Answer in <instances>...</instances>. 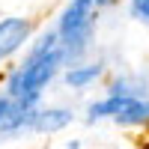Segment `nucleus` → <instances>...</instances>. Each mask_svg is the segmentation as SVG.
I'll return each instance as SVG.
<instances>
[{
  "mask_svg": "<svg viewBox=\"0 0 149 149\" xmlns=\"http://www.w3.org/2000/svg\"><path fill=\"white\" fill-rule=\"evenodd\" d=\"M27 30H30V24L24 18H6V21H0V60L9 57L12 51H18L21 42L27 39Z\"/></svg>",
  "mask_w": 149,
  "mask_h": 149,
  "instance_id": "obj_1",
  "label": "nucleus"
},
{
  "mask_svg": "<svg viewBox=\"0 0 149 149\" xmlns=\"http://www.w3.org/2000/svg\"><path fill=\"white\" fill-rule=\"evenodd\" d=\"M90 6H93V0H72V6L66 9L63 21H60V33L72 36L78 30H86L90 27Z\"/></svg>",
  "mask_w": 149,
  "mask_h": 149,
  "instance_id": "obj_2",
  "label": "nucleus"
},
{
  "mask_svg": "<svg viewBox=\"0 0 149 149\" xmlns=\"http://www.w3.org/2000/svg\"><path fill=\"white\" fill-rule=\"evenodd\" d=\"M69 122H72V113H69V110H39L33 128H39V131H57V128L69 125Z\"/></svg>",
  "mask_w": 149,
  "mask_h": 149,
  "instance_id": "obj_3",
  "label": "nucleus"
},
{
  "mask_svg": "<svg viewBox=\"0 0 149 149\" xmlns=\"http://www.w3.org/2000/svg\"><path fill=\"white\" fill-rule=\"evenodd\" d=\"M149 116V102H137V98H134V102L122 110V113L116 116L119 122H125V125H131V122H143Z\"/></svg>",
  "mask_w": 149,
  "mask_h": 149,
  "instance_id": "obj_4",
  "label": "nucleus"
},
{
  "mask_svg": "<svg viewBox=\"0 0 149 149\" xmlns=\"http://www.w3.org/2000/svg\"><path fill=\"white\" fill-rule=\"evenodd\" d=\"M98 74H102V66H90V69H72L66 81H69L72 86H84L86 81H93V78H98Z\"/></svg>",
  "mask_w": 149,
  "mask_h": 149,
  "instance_id": "obj_5",
  "label": "nucleus"
},
{
  "mask_svg": "<svg viewBox=\"0 0 149 149\" xmlns=\"http://www.w3.org/2000/svg\"><path fill=\"white\" fill-rule=\"evenodd\" d=\"M134 6V15H140L143 21H149V0H131Z\"/></svg>",
  "mask_w": 149,
  "mask_h": 149,
  "instance_id": "obj_6",
  "label": "nucleus"
},
{
  "mask_svg": "<svg viewBox=\"0 0 149 149\" xmlns=\"http://www.w3.org/2000/svg\"><path fill=\"white\" fill-rule=\"evenodd\" d=\"M9 110H12V98H0V122L9 116Z\"/></svg>",
  "mask_w": 149,
  "mask_h": 149,
  "instance_id": "obj_7",
  "label": "nucleus"
},
{
  "mask_svg": "<svg viewBox=\"0 0 149 149\" xmlns=\"http://www.w3.org/2000/svg\"><path fill=\"white\" fill-rule=\"evenodd\" d=\"M104 3H107V0H95V6H104Z\"/></svg>",
  "mask_w": 149,
  "mask_h": 149,
  "instance_id": "obj_8",
  "label": "nucleus"
}]
</instances>
